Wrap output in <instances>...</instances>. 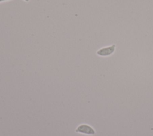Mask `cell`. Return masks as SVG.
<instances>
[{"mask_svg": "<svg viewBox=\"0 0 153 136\" xmlns=\"http://www.w3.org/2000/svg\"><path fill=\"white\" fill-rule=\"evenodd\" d=\"M75 132L86 135H94L96 133L94 129L91 126L87 124L79 125L76 128Z\"/></svg>", "mask_w": 153, "mask_h": 136, "instance_id": "cell-1", "label": "cell"}, {"mask_svg": "<svg viewBox=\"0 0 153 136\" xmlns=\"http://www.w3.org/2000/svg\"><path fill=\"white\" fill-rule=\"evenodd\" d=\"M115 50V45L113 44L111 46L103 47L99 49L96 52V54L99 56H103V57L108 56L111 55L114 52Z\"/></svg>", "mask_w": 153, "mask_h": 136, "instance_id": "cell-2", "label": "cell"}, {"mask_svg": "<svg viewBox=\"0 0 153 136\" xmlns=\"http://www.w3.org/2000/svg\"><path fill=\"white\" fill-rule=\"evenodd\" d=\"M10 1V0H0V3L3 2H5V1Z\"/></svg>", "mask_w": 153, "mask_h": 136, "instance_id": "cell-3", "label": "cell"}, {"mask_svg": "<svg viewBox=\"0 0 153 136\" xmlns=\"http://www.w3.org/2000/svg\"><path fill=\"white\" fill-rule=\"evenodd\" d=\"M24 1H25V2H29V0H23Z\"/></svg>", "mask_w": 153, "mask_h": 136, "instance_id": "cell-4", "label": "cell"}]
</instances>
